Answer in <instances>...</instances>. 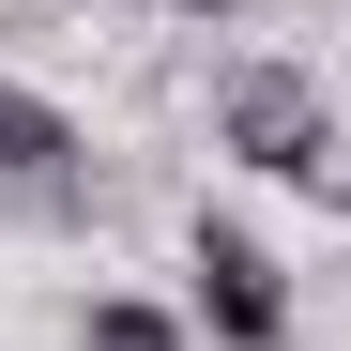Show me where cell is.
<instances>
[{"label": "cell", "mask_w": 351, "mask_h": 351, "mask_svg": "<svg viewBox=\"0 0 351 351\" xmlns=\"http://www.w3.org/2000/svg\"><path fill=\"white\" fill-rule=\"evenodd\" d=\"M77 184H92V138H77L46 92L0 77V199H16V214H77Z\"/></svg>", "instance_id": "3"}, {"label": "cell", "mask_w": 351, "mask_h": 351, "mask_svg": "<svg viewBox=\"0 0 351 351\" xmlns=\"http://www.w3.org/2000/svg\"><path fill=\"white\" fill-rule=\"evenodd\" d=\"M92 351H184V321L153 306V290H92V321H77Z\"/></svg>", "instance_id": "4"}, {"label": "cell", "mask_w": 351, "mask_h": 351, "mask_svg": "<svg viewBox=\"0 0 351 351\" xmlns=\"http://www.w3.org/2000/svg\"><path fill=\"white\" fill-rule=\"evenodd\" d=\"M184 16H260V0H184Z\"/></svg>", "instance_id": "5"}, {"label": "cell", "mask_w": 351, "mask_h": 351, "mask_svg": "<svg viewBox=\"0 0 351 351\" xmlns=\"http://www.w3.org/2000/svg\"><path fill=\"white\" fill-rule=\"evenodd\" d=\"M184 275H199V321H214L229 351H290V275H275V245H260V229H229V214H199V245H184Z\"/></svg>", "instance_id": "2"}, {"label": "cell", "mask_w": 351, "mask_h": 351, "mask_svg": "<svg viewBox=\"0 0 351 351\" xmlns=\"http://www.w3.org/2000/svg\"><path fill=\"white\" fill-rule=\"evenodd\" d=\"M214 138L260 168V184H306V199H351V138H336V92L306 62H229L214 92Z\"/></svg>", "instance_id": "1"}]
</instances>
